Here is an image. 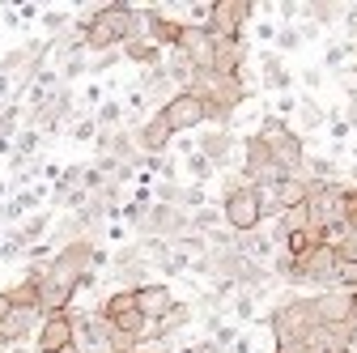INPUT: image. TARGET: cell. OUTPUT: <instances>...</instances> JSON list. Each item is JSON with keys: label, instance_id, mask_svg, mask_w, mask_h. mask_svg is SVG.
<instances>
[{"label": "cell", "instance_id": "obj_14", "mask_svg": "<svg viewBox=\"0 0 357 353\" xmlns=\"http://www.w3.org/2000/svg\"><path fill=\"white\" fill-rule=\"evenodd\" d=\"M43 315L38 306H13V311L0 320V340H5L9 349L13 345H22V340H30V336H38V328H43Z\"/></svg>", "mask_w": 357, "mask_h": 353}, {"label": "cell", "instance_id": "obj_11", "mask_svg": "<svg viewBox=\"0 0 357 353\" xmlns=\"http://www.w3.org/2000/svg\"><path fill=\"white\" fill-rule=\"evenodd\" d=\"M111 273H115V281H123V290H145V285H153V269L145 264V255H141L137 243H128V247H119L111 255Z\"/></svg>", "mask_w": 357, "mask_h": 353}, {"label": "cell", "instance_id": "obj_26", "mask_svg": "<svg viewBox=\"0 0 357 353\" xmlns=\"http://www.w3.org/2000/svg\"><path fill=\"white\" fill-rule=\"evenodd\" d=\"M52 226H56V209H47V213H30V217H26V222H22L17 230L26 234V243H30V247H38L43 239L52 234Z\"/></svg>", "mask_w": 357, "mask_h": 353}, {"label": "cell", "instance_id": "obj_6", "mask_svg": "<svg viewBox=\"0 0 357 353\" xmlns=\"http://www.w3.org/2000/svg\"><path fill=\"white\" fill-rule=\"evenodd\" d=\"M98 311L111 320V328L119 332V336H132V340H149V332H153V324L145 320V311L137 306V290H115Z\"/></svg>", "mask_w": 357, "mask_h": 353}, {"label": "cell", "instance_id": "obj_59", "mask_svg": "<svg viewBox=\"0 0 357 353\" xmlns=\"http://www.w3.org/2000/svg\"><path fill=\"white\" fill-rule=\"evenodd\" d=\"M0 111H5V107H0Z\"/></svg>", "mask_w": 357, "mask_h": 353}, {"label": "cell", "instance_id": "obj_55", "mask_svg": "<svg viewBox=\"0 0 357 353\" xmlns=\"http://www.w3.org/2000/svg\"><path fill=\"white\" fill-rule=\"evenodd\" d=\"M5 353H38V349H17V345H13V349H5Z\"/></svg>", "mask_w": 357, "mask_h": 353}, {"label": "cell", "instance_id": "obj_47", "mask_svg": "<svg viewBox=\"0 0 357 353\" xmlns=\"http://www.w3.org/2000/svg\"><path fill=\"white\" fill-rule=\"evenodd\" d=\"M5 222H26V204H22L17 196H13V200L5 204Z\"/></svg>", "mask_w": 357, "mask_h": 353}, {"label": "cell", "instance_id": "obj_13", "mask_svg": "<svg viewBox=\"0 0 357 353\" xmlns=\"http://www.w3.org/2000/svg\"><path fill=\"white\" fill-rule=\"evenodd\" d=\"M145 26H149V38L158 43L162 52H174L178 43H183V34H188V22L174 17L166 5H149L145 9Z\"/></svg>", "mask_w": 357, "mask_h": 353}, {"label": "cell", "instance_id": "obj_18", "mask_svg": "<svg viewBox=\"0 0 357 353\" xmlns=\"http://www.w3.org/2000/svg\"><path fill=\"white\" fill-rule=\"evenodd\" d=\"M336 264H340V255H336V247H315L306 260H302V269H306V281L310 285H319V294L324 290H336Z\"/></svg>", "mask_w": 357, "mask_h": 353}, {"label": "cell", "instance_id": "obj_41", "mask_svg": "<svg viewBox=\"0 0 357 353\" xmlns=\"http://www.w3.org/2000/svg\"><path fill=\"white\" fill-rule=\"evenodd\" d=\"M298 47H306V43H302V30H298V26H281V34H277V52L285 56V52H298Z\"/></svg>", "mask_w": 357, "mask_h": 353}, {"label": "cell", "instance_id": "obj_8", "mask_svg": "<svg viewBox=\"0 0 357 353\" xmlns=\"http://www.w3.org/2000/svg\"><path fill=\"white\" fill-rule=\"evenodd\" d=\"M259 13L255 0H213V13H208V34L213 38H243L247 22Z\"/></svg>", "mask_w": 357, "mask_h": 353}, {"label": "cell", "instance_id": "obj_56", "mask_svg": "<svg viewBox=\"0 0 357 353\" xmlns=\"http://www.w3.org/2000/svg\"><path fill=\"white\" fill-rule=\"evenodd\" d=\"M60 353H81V349H77V345H68V349H60Z\"/></svg>", "mask_w": 357, "mask_h": 353}, {"label": "cell", "instance_id": "obj_10", "mask_svg": "<svg viewBox=\"0 0 357 353\" xmlns=\"http://www.w3.org/2000/svg\"><path fill=\"white\" fill-rule=\"evenodd\" d=\"M162 115H166V123H170V132L178 137V132H196L200 123H213V115H208V107L192 94V90H178L166 107H162Z\"/></svg>", "mask_w": 357, "mask_h": 353}, {"label": "cell", "instance_id": "obj_15", "mask_svg": "<svg viewBox=\"0 0 357 353\" xmlns=\"http://www.w3.org/2000/svg\"><path fill=\"white\" fill-rule=\"evenodd\" d=\"M68 345H77L73 311H60V315H47V320H43V328H38V336H34V349H38V353H60V349H68Z\"/></svg>", "mask_w": 357, "mask_h": 353}, {"label": "cell", "instance_id": "obj_43", "mask_svg": "<svg viewBox=\"0 0 357 353\" xmlns=\"http://www.w3.org/2000/svg\"><path fill=\"white\" fill-rule=\"evenodd\" d=\"M47 196H52V192H47V188H38V183H34V188H26V192H17V200L26 204V213H30V209H38Z\"/></svg>", "mask_w": 357, "mask_h": 353}, {"label": "cell", "instance_id": "obj_29", "mask_svg": "<svg viewBox=\"0 0 357 353\" xmlns=\"http://www.w3.org/2000/svg\"><path fill=\"white\" fill-rule=\"evenodd\" d=\"M255 306H259V298L247 294V290H238V294L226 302V315H234V324H255Z\"/></svg>", "mask_w": 357, "mask_h": 353}, {"label": "cell", "instance_id": "obj_50", "mask_svg": "<svg viewBox=\"0 0 357 353\" xmlns=\"http://www.w3.org/2000/svg\"><path fill=\"white\" fill-rule=\"evenodd\" d=\"M17 17H22V22H34V17H38V5H17Z\"/></svg>", "mask_w": 357, "mask_h": 353}, {"label": "cell", "instance_id": "obj_12", "mask_svg": "<svg viewBox=\"0 0 357 353\" xmlns=\"http://www.w3.org/2000/svg\"><path fill=\"white\" fill-rule=\"evenodd\" d=\"M306 209H310V222H315L319 230L344 222V183H319L315 192H310Z\"/></svg>", "mask_w": 357, "mask_h": 353}, {"label": "cell", "instance_id": "obj_35", "mask_svg": "<svg viewBox=\"0 0 357 353\" xmlns=\"http://www.w3.org/2000/svg\"><path fill=\"white\" fill-rule=\"evenodd\" d=\"M22 111H26L22 103H5V111H0V137H5V141H9V137H17V128H22Z\"/></svg>", "mask_w": 357, "mask_h": 353}, {"label": "cell", "instance_id": "obj_9", "mask_svg": "<svg viewBox=\"0 0 357 353\" xmlns=\"http://www.w3.org/2000/svg\"><path fill=\"white\" fill-rule=\"evenodd\" d=\"M73 328H77V349L81 353H115L119 332L111 328V320L102 311H73Z\"/></svg>", "mask_w": 357, "mask_h": 353}, {"label": "cell", "instance_id": "obj_53", "mask_svg": "<svg viewBox=\"0 0 357 353\" xmlns=\"http://www.w3.org/2000/svg\"><path fill=\"white\" fill-rule=\"evenodd\" d=\"M349 328H353V336H357V302H353V315H349Z\"/></svg>", "mask_w": 357, "mask_h": 353}, {"label": "cell", "instance_id": "obj_21", "mask_svg": "<svg viewBox=\"0 0 357 353\" xmlns=\"http://www.w3.org/2000/svg\"><path fill=\"white\" fill-rule=\"evenodd\" d=\"M234 132L230 128H208V132H200V153L217 166V170H226L230 162H234Z\"/></svg>", "mask_w": 357, "mask_h": 353}, {"label": "cell", "instance_id": "obj_24", "mask_svg": "<svg viewBox=\"0 0 357 353\" xmlns=\"http://www.w3.org/2000/svg\"><path fill=\"white\" fill-rule=\"evenodd\" d=\"M178 52H183L200 73H204V68H213V34H208L204 26H188L183 43H178Z\"/></svg>", "mask_w": 357, "mask_h": 353}, {"label": "cell", "instance_id": "obj_36", "mask_svg": "<svg viewBox=\"0 0 357 353\" xmlns=\"http://www.w3.org/2000/svg\"><path fill=\"white\" fill-rule=\"evenodd\" d=\"M123 111H128L123 103H102V107L94 111V115H98V128H102V132H115V128L123 123Z\"/></svg>", "mask_w": 357, "mask_h": 353}, {"label": "cell", "instance_id": "obj_37", "mask_svg": "<svg viewBox=\"0 0 357 353\" xmlns=\"http://www.w3.org/2000/svg\"><path fill=\"white\" fill-rule=\"evenodd\" d=\"M89 68H94V56L81 52V56H73V60H64V64H60V77H64V81H73V77H85Z\"/></svg>", "mask_w": 357, "mask_h": 353}, {"label": "cell", "instance_id": "obj_54", "mask_svg": "<svg viewBox=\"0 0 357 353\" xmlns=\"http://www.w3.org/2000/svg\"><path fill=\"white\" fill-rule=\"evenodd\" d=\"M349 179H353V188H357V162H353V166H349Z\"/></svg>", "mask_w": 357, "mask_h": 353}, {"label": "cell", "instance_id": "obj_7", "mask_svg": "<svg viewBox=\"0 0 357 353\" xmlns=\"http://www.w3.org/2000/svg\"><path fill=\"white\" fill-rule=\"evenodd\" d=\"M243 179H247L251 188H259L264 196L285 179V170L273 162V153H268V145H264L259 132H251V137L243 141Z\"/></svg>", "mask_w": 357, "mask_h": 353}, {"label": "cell", "instance_id": "obj_27", "mask_svg": "<svg viewBox=\"0 0 357 353\" xmlns=\"http://www.w3.org/2000/svg\"><path fill=\"white\" fill-rule=\"evenodd\" d=\"M294 119H298V128H302V132H315V128H324V123H328V111H324L315 98H310V94H302V98H298Z\"/></svg>", "mask_w": 357, "mask_h": 353}, {"label": "cell", "instance_id": "obj_39", "mask_svg": "<svg viewBox=\"0 0 357 353\" xmlns=\"http://www.w3.org/2000/svg\"><path fill=\"white\" fill-rule=\"evenodd\" d=\"M38 145H43V132L26 123V128L17 132V153H26V158H34V153H38Z\"/></svg>", "mask_w": 357, "mask_h": 353}, {"label": "cell", "instance_id": "obj_33", "mask_svg": "<svg viewBox=\"0 0 357 353\" xmlns=\"http://www.w3.org/2000/svg\"><path fill=\"white\" fill-rule=\"evenodd\" d=\"M302 174H310V179H315V183H336L332 174H340V170H336V162H332V158H306Z\"/></svg>", "mask_w": 357, "mask_h": 353}, {"label": "cell", "instance_id": "obj_2", "mask_svg": "<svg viewBox=\"0 0 357 353\" xmlns=\"http://www.w3.org/2000/svg\"><path fill=\"white\" fill-rule=\"evenodd\" d=\"M188 90L208 107V115H213V123H221L226 128L230 119H234V111L247 103V94H251V85H247V73H238V77H221V73H213V68H204V73H196V81L188 85Z\"/></svg>", "mask_w": 357, "mask_h": 353}, {"label": "cell", "instance_id": "obj_31", "mask_svg": "<svg viewBox=\"0 0 357 353\" xmlns=\"http://www.w3.org/2000/svg\"><path fill=\"white\" fill-rule=\"evenodd\" d=\"M183 166H188V174H192V179H196L200 188H204V183L213 179V170H217V166H213V162H208V158H204L200 149H192V153H183Z\"/></svg>", "mask_w": 357, "mask_h": 353}, {"label": "cell", "instance_id": "obj_57", "mask_svg": "<svg viewBox=\"0 0 357 353\" xmlns=\"http://www.w3.org/2000/svg\"><path fill=\"white\" fill-rule=\"evenodd\" d=\"M5 349H9V345H5V340H0V353H5Z\"/></svg>", "mask_w": 357, "mask_h": 353}, {"label": "cell", "instance_id": "obj_28", "mask_svg": "<svg viewBox=\"0 0 357 353\" xmlns=\"http://www.w3.org/2000/svg\"><path fill=\"white\" fill-rule=\"evenodd\" d=\"M344 9H349V5H336V0H315V5H306V22H315V26L324 30V26L344 22Z\"/></svg>", "mask_w": 357, "mask_h": 353}, {"label": "cell", "instance_id": "obj_42", "mask_svg": "<svg viewBox=\"0 0 357 353\" xmlns=\"http://www.w3.org/2000/svg\"><path fill=\"white\" fill-rule=\"evenodd\" d=\"M43 26L52 30V38H60V30L68 34V9H47L43 13Z\"/></svg>", "mask_w": 357, "mask_h": 353}, {"label": "cell", "instance_id": "obj_19", "mask_svg": "<svg viewBox=\"0 0 357 353\" xmlns=\"http://www.w3.org/2000/svg\"><path fill=\"white\" fill-rule=\"evenodd\" d=\"M251 47H247V38H213V73L221 77H238L243 64H247Z\"/></svg>", "mask_w": 357, "mask_h": 353}, {"label": "cell", "instance_id": "obj_51", "mask_svg": "<svg viewBox=\"0 0 357 353\" xmlns=\"http://www.w3.org/2000/svg\"><path fill=\"white\" fill-rule=\"evenodd\" d=\"M85 98H89V103H98V107H102V85H89V90H85Z\"/></svg>", "mask_w": 357, "mask_h": 353}, {"label": "cell", "instance_id": "obj_22", "mask_svg": "<svg viewBox=\"0 0 357 353\" xmlns=\"http://www.w3.org/2000/svg\"><path fill=\"white\" fill-rule=\"evenodd\" d=\"M259 77H264V85H268V90L289 94L298 73H289V68H285V56H281V52H268V47H264V52H259Z\"/></svg>", "mask_w": 357, "mask_h": 353}, {"label": "cell", "instance_id": "obj_3", "mask_svg": "<svg viewBox=\"0 0 357 353\" xmlns=\"http://www.w3.org/2000/svg\"><path fill=\"white\" fill-rule=\"evenodd\" d=\"M221 217H226V230H234V234H255L259 222L268 217V209H264V192L251 188L243 174H238V179L230 174L226 200H221Z\"/></svg>", "mask_w": 357, "mask_h": 353}, {"label": "cell", "instance_id": "obj_17", "mask_svg": "<svg viewBox=\"0 0 357 353\" xmlns=\"http://www.w3.org/2000/svg\"><path fill=\"white\" fill-rule=\"evenodd\" d=\"M306 349L310 353H353L357 349V336L349 324H319L315 332L306 336Z\"/></svg>", "mask_w": 357, "mask_h": 353}, {"label": "cell", "instance_id": "obj_30", "mask_svg": "<svg viewBox=\"0 0 357 353\" xmlns=\"http://www.w3.org/2000/svg\"><path fill=\"white\" fill-rule=\"evenodd\" d=\"M349 56H357V47H353V43H344V38L336 43V38H332L328 47H324V68H332V73L340 77V68L349 64Z\"/></svg>", "mask_w": 357, "mask_h": 353}, {"label": "cell", "instance_id": "obj_52", "mask_svg": "<svg viewBox=\"0 0 357 353\" xmlns=\"http://www.w3.org/2000/svg\"><path fill=\"white\" fill-rule=\"evenodd\" d=\"M344 111H349V115H344V119H349V128H357V107H344Z\"/></svg>", "mask_w": 357, "mask_h": 353}, {"label": "cell", "instance_id": "obj_48", "mask_svg": "<svg viewBox=\"0 0 357 353\" xmlns=\"http://www.w3.org/2000/svg\"><path fill=\"white\" fill-rule=\"evenodd\" d=\"M192 349H196V353H226V349H221V345H217L213 336H204V340H196Z\"/></svg>", "mask_w": 357, "mask_h": 353}, {"label": "cell", "instance_id": "obj_58", "mask_svg": "<svg viewBox=\"0 0 357 353\" xmlns=\"http://www.w3.org/2000/svg\"><path fill=\"white\" fill-rule=\"evenodd\" d=\"M137 353H145V349H137Z\"/></svg>", "mask_w": 357, "mask_h": 353}, {"label": "cell", "instance_id": "obj_38", "mask_svg": "<svg viewBox=\"0 0 357 353\" xmlns=\"http://www.w3.org/2000/svg\"><path fill=\"white\" fill-rule=\"evenodd\" d=\"M26 251H30L26 234H22V230H9V234H5V247H0V260H17V255H26Z\"/></svg>", "mask_w": 357, "mask_h": 353}, {"label": "cell", "instance_id": "obj_20", "mask_svg": "<svg viewBox=\"0 0 357 353\" xmlns=\"http://www.w3.org/2000/svg\"><path fill=\"white\" fill-rule=\"evenodd\" d=\"M174 141V132H170V123H166V115L162 111H153L141 128H137V145H141V153H149V158H166V145Z\"/></svg>", "mask_w": 357, "mask_h": 353}, {"label": "cell", "instance_id": "obj_34", "mask_svg": "<svg viewBox=\"0 0 357 353\" xmlns=\"http://www.w3.org/2000/svg\"><path fill=\"white\" fill-rule=\"evenodd\" d=\"M221 226H226V217H221V209H200V213H192V230L196 234H213V230H221Z\"/></svg>", "mask_w": 357, "mask_h": 353}, {"label": "cell", "instance_id": "obj_40", "mask_svg": "<svg viewBox=\"0 0 357 353\" xmlns=\"http://www.w3.org/2000/svg\"><path fill=\"white\" fill-rule=\"evenodd\" d=\"M178 209L200 213V209H204V188H200V183H188L183 192H178Z\"/></svg>", "mask_w": 357, "mask_h": 353}, {"label": "cell", "instance_id": "obj_16", "mask_svg": "<svg viewBox=\"0 0 357 353\" xmlns=\"http://www.w3.org/2000/svg\"><path fill=\"white\" fill-rule=\"evenodd\" d=\"M353 302H357V294H349V290H324V294H310V306H315V324H349Z\"/></svg>", "mask_w": 357, "mask_h": 353}, {"label": "cell", "instance_id": "obj_4", "mask_svg": "<svg viewBox=\"0 0 357 353\" xmlns=\"http://www.w3.org/2000/svg\"><path fill=\"white\" fill-rule=\"evenodd\" d=\"M315 306L310 298H285L273 315H268V332H273V345L277 349H289V345H306V336L315 332Z\"/></svg>", "mask_w": 357, "mask_h": 353}, {"label": "cell", "instance_id": "obj_32", "mask_svg": "<svg viewBox=\"0 0 357 353\" xmlns=\"http://www.w3.org/2000/svg\"><path fill=\"white\" fill-rule=\"evenodd\" d=\"M98 137H102V128H98V115H94V111L81 115V119L73 123V141H77V145H94Z\"/></svg>", "mask_w": 357, "mask_h": 353}, {"label": "cell", "instance_id": "obj_46", "mask_svg": "<svg viewBox=\"0 0 357 353\" xmlns=\"http://www.w3.org/2000/svg\"><path fill=\"white\" fill-rule=\"evenodd\" d=\"M302 85H306V94L315 98V90L324 85V68H306V73H302Z\"/></svg>", "mask_w": 357, "mask_h": 353}, {"label": "cell", "instance_id": "obj_45", "mask_svg": "<svg viewBox=\"0 0 357 353\" xmlns=\"http://www.w3.org/2000/svg\"><path fill=\"white\" fill-rule=\"evenodd\" d=\"M340 26H344V43H353V47H357V5L344 9V22Z\"/></svg>", "mask_w": 357, "mask_h": 353}, {"label": "cell", "instance_id": "obj_5", "mask_svg": "<svg viewBox=\"0 0 357 353\" xmlns=\"http://www.w3.org/2000/svg\"><path fill=\"white\" fill-rule=\"evenodd\" d=\"M259 137L268 145V153H273V162L285 170V174H302L306 166V149H302V132H294L285 119L277 115H264L259 119Z\"/></svg>", "mask_w": 357, "mask_h": 353}, {"label": "cell", "instance_id": "obj_49", "mask_svg": "<svg viewBox=\"0 0 357 353\" xmlns=\"http://www.w3.org/2000/svg\"><path fill=\"white\" fill-rule=\"evenodd\" d=\"M298 30H302V43H310V38H319V26H315V22H302Z\"/></svg>", "mask_w": 357, "mask_h": 353}, {"label": "cell", "instance_id": "obj_23", "mask_svg": "<svg viewBox=\"0 0 357 353\" xmlns=\"http://www.w3.org/2000/svg\"><path fill=\"white\" fill-rule=\"evenodd\" d=\"M137 306L145 311V320L149 324H158L170 306H174V294H170V281H153V285H145V290H137Z\"/></svg>", "mask_w": 357, "mask_h": 353}, {"label": "cell", "instance_id": "obj_44", "mask_svg": "<svg viewBox=\"0 0 357 353\" xmlns=\"http://www.w3.org/2000/svg\"><path fill=\"white\" fill-rule=\"evenodd\" d=\"M119 60H123V52H107V56H94V68H89V73H94V77H102V73H111Z\"/></svg>", "mask_w": 357, "mask_h": 353}, {"label": "cell", "instance_id": "obj_1", "mask_svg": "<svg viewBox=\"0 0 357 353\" xmlns=\"http://www.w3.org/2000/svg\"><path fill=\"white\" fill-rule=\"evenodd\" d=\"M77 26L85 30V52L89 56H107V52H119L123 43L141 38L145 13L132 9L128 0H111V5H85V17Z\"/></svg>", "mask_w": 357, "mask_h": 353}, {"label": "cell", "instance_id": "obj_25", "mask_svg": "<svg viewBox=\"0 0 357 353\" xmlns=\"http://www.w3.org/2000/svg\"><path fill=\"white\" fill-rule=\"evenodd\" d=\"M119 52H123V60H128V64H137V68H162V64H166V52L158 47V43H153L149 34H145V38L123 43Z\"/></svg>", "mask_w": 357, "mask_h": 353}]
</instances>
